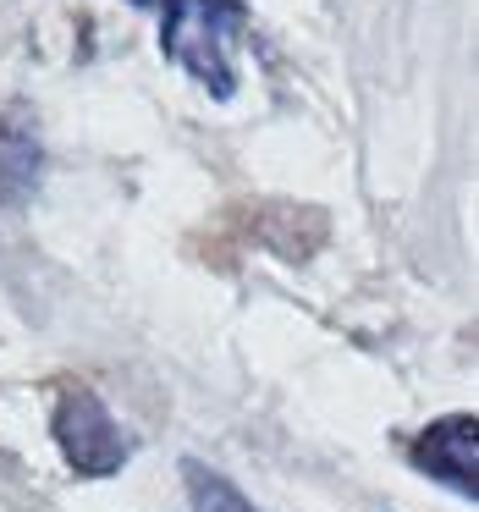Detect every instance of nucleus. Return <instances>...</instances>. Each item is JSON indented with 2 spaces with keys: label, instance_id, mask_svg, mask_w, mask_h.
Here are the masks:
<instances>
[{
  "label": "nucleus",
  "instance_id": "nucleus-4",
  "mask_svg": "<svg viewBox=\"0 0 479 512\" xmlns=\"http://www.w3.org/2000/svg\"><path fill=\"white\" fill-rule=\"evenodd\" d=\"M39 182V138L23 111L0 127V204H23Z\"/></svg>",
  "mask_w": 479,
  "mask_h": 512
},
{
  "label": "nucleus",
  "instance_id": "nucleus-1",
  "mask_svg": "<svg viewBox=\"0 0 479 512\" xmlns=\"http://www.w3.org/2000/svg\"><path fill=\"white\" fill-rule=\"evenodd\" d=\"M160 50L188 72L193 83L226 100L237 89V72H232V28L248 23V12L237 0H160Z\"/></svg>",
  "mask_w": 479,
  "mask_h": 512
},
{
  "label": "nucleus",
  "instance_id": "nucleus-3",
  "mask_svg": "<svg viewBox=\"0 0 479 512\" xmlns=\"http://www.w3.org/2000/svg\"><path fill=\"white\" fill-rule=\"evenodd\" d=\"M413 468L430 474L435 485L457 490V496H474V485H479V424H474V413H446L430 430L413 435Z\"/></svg>",
  "mask_w": 479,
  "mask_h": 512
},
{
  "label": "nucleus",
  "instance_id": "nucleus-5",
  "mask_svg": "<svg viewBox=\"0 0 479 512\" xmlns=\"http://www.w3.org/2000/svg\"><path fill=\"white\" fill-rule=\"evenodd\" d=\"M182 479H188V507L193 512H259L232 479L204 468V463H182Z\"/></svg>",
  "mask_w": 479,
  "mask_h": 512
},
{
  "label": "nucleus",
  "instance_id": "nucleus-2",
  "mask_svg": "<svg viewBox=\"0 0 479 512\" xmlns=\"http://www.w3.org/2000/svg\"><path fill=\"white\" fill-rule=\"evenodd\" d=\"M56 441L83 479H111L116 468L133 457V441H127L122 424L111 419V408L83 386L56 402Z\"/></svg>",
  "mask_w": 479,
  "mask_h": 512
}]
</instances>
